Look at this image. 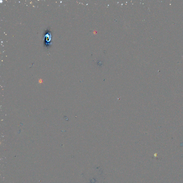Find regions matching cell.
Listing matches in <instances>:
<instances>
[{
    "mask_svg": "<svg viewBox=\"0 0 183 183\" xmlns=\"http://www.w3.org/2000/svg\"><path fill=\"white\" fill-rule=\"evenodd\" d=\"M44 46L47 49L49 48L51 45L52 34L49 29H47L44 34Z\"/></svg>",
    "mask_w": 183,
    "mask_h": 183,
    "instance_id": "cell-1",
    "label": "cell"
}]
</instances>
